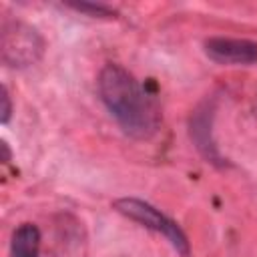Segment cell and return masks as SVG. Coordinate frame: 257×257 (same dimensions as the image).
I'll return each mask as SVG.
<instances>
[{
    "instance_id": "1",
    "label": "cell",
    "mask_w": 257,
    "mask_h": 257,
    "mask_svg": "<svg viewBox=\"0 0 257 257\" xmlns=\"http://www.w3.org/2000/svg\"><path fill=\"white\" fill-rule=\"evenodd\" d=\"M96 88L102 104L114 116L124 135L147 141L157 135L161 114L155 98L120 64H106L98 72Z\"/></svg>"
},
{
    "instance_id": "8",
    "label": "cell",
    "mask_w": 257,
    "mask_h": 257,
    "mask_svg": "<svg viewBox=\"0 0 257 257\" xmlns=\"http://www.w3.org/2000/svg\"><path fill=\"white\" fill-rule=\"evenodd\" d=\"M0 120L2 124H6L10 120V114H12V100H10V92L8 88L2 84V90H0Z\"/></svg>"
},
{
    "instance_id": "6",
    "label": "cell",
    "mask_w": 257,
    "mask_h": 257,
    "mask_svg": "<svg viewBox=\"0 0 257 257\" xmlns=\"http://www.w3.org/2000/svg\"><path fill=\"white\" fill-rule=\"evenodd\" d=\"M40 229L34 223H22L12 233L10 257H40Z\"/></svg>"
},
{
    "instance_id": "3",
    "label": "cell",
    "mask_w": 257,
    "mask_h": 257,
    "mask_svg": "<svg viewBox=\"0 0 257 257\" xmlns=\"http://www.w3.org/2000/svg\"><path fill=\"white\" fill-rule=\"evenodd\" d=\"M112 209L116 213L124 215L126 219L143 225L145 229H151V231L163 235L173 245V249L179 255L189 257V251L191 249H189V239H187L185 231L171 217H167L165 213H161L151 203H147L143 199H137V197H122V199H116L112 203Z\"/></svg>"
},
{
    "instance_id": "7",
    "label": "cell",
    "mask_w": 257,
    "mask_h": 257,
    "mask_svg": "<svg viewBox=\"0 0 257 257\" xmlns=\"http://www.w3.org/2000/svg\"><path fill=\"white\" fill-rule=\"evenodd\" d=\"M64 6L70 8V10L88 14V16H92V18H114V14H116V10H114L112 6L102 4V2H88V0H82V2H66Z\"/></svg>"
},
{
    "instance_id": "9",
    "label": "cell",
    "mask_w": 257,
    "mask_h": 257,
    "mask_svg": "<svg viewBox=\"0 0 257 257\" xmlns=\"http://www.w3.org/2000/svg\"><path fill=\"white\" fill-rule=\"evenodd\" d=\"M2 153H4V157H2V163H10V149H8V145L2 141Z\"/></svg>"
},
{
    "instance_id": "5",
    "label": "cell",
    "mask_w": 257,
    "mask_h": 257,
    "mask_svg": "<svg viewBox=\"0 0 257 257\" xmlns=\"http://www.w3.org/2000/svg\"><path fill=\"white\" fill-rule=\"evenodd\" d=\"M205 54L219 64H253L257 62V42L247 38L213 36L205 40Z\"/></svg>"
},
{
    "instance_id": "2",
    "label": "cell",
    "mask_w": 257,
    "mask_h": 257,
    "mask_svg": "<svg viewBox=\"0 0 257 257\" xmlns=\"http://www.w3.org/2000/svg\"><path fill=\"white\" fill-rule=\"evenodd\" d=\"M44 54V38L22 20H4L0 32V56L10 68H26L36 64Z\"/></svg>"
},
{
    "instance_id": "4",
    "label": "cell",
    "mask_w": 257,
    "mask_h": 257,
    "mask_svg": "<svg viewBox=\"0 0 257 257\" xmlns=\"http://www.w3.org/2000/svg\"><path fill=\"white\" fill-rule=\"evenodd\" d=\"M215 112H217V98H205L203 102L197 104V108L191 112L189 118V137L197 149V153L211 165L223 169L227 167V159L221 155L217 141L213 137V120H215Z\"/></svg>"
}]
</instances>
